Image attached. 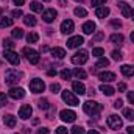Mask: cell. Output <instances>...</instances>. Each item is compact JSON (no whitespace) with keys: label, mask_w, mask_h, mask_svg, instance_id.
Returning a JSON list of instances; mask_svg holds the SVG:
<instances>
[{"label":"cell","mask_w":134,"mask_h":134,"mask_svg":"<svg viewBox=\"0 0 134 134\" xmlns=\"http://www.w3.org/2000/svg\"><path fill=\"white\" fill-rule=\"evenodd\" d=\"M83 109H84V112L89 114V115H97V114H100L101 111H103V106H101L100 103H97V101L89 100L83 104Z\"/></svg>","instance_id":"1"},{"label":"cell","mask_w":134,"mask_h":134,"mask_svg":"<svg viewBox=\"0 0 134 134\" xmlns=\"http://www.w3.org/2000/svg\"><path fill=\"white\" fill-rule=\"evenodd\" d=\"M20 78H22V73H17V70H8L6 72V76H5V81H6V84L11 86V84L19 83Z\"/></svg>","instance_id":"2"},{"label":"cell","mask_w":134,"mask_h":134,"mask_svg":"<svg viewBox=\"0 0 134 134\" xmlns=\"http://www.w3.org/2000/svg\"><path fill=\"white\" fill-rule=\"evenodd\" d=\"M87 52L86 50H80L76 55H73L72 56V63L73 64H76V66H81V64H86L87 63Z\"/></svg>","instance_id":"3"},{"label":"cell","mask_w":134,"mask_h":134,"mask_svg":"<svg viewBox=\"0 0 134 134\" xmlns=\"http://www.w3.org/2000/svg\"><path fill=\"white\" fill-rule=\"evenodd\" d=\"M24 55L27 56V59L31 63V64H37L39 63V53L36 52V50H33V48H28V47H25L24 48Z\"/></svg>","instance_id":"4"},{"label":"cell","mask_w":134,"mask_h":134,"mask_svg":"<svg viewBox=\"0 0 134 134\" xmlns=\"http://www.w3.org/2000/svg\"><path fill=\"white\" fill-rule=\"evenodd\" d=\"M3 56H5V59H8L13 66H19V63H20L19 55H17L16 52H13V50H5V52H3Z\"/></svg>","instance_id":"5"},{"label":"cell","mask_w":134,"mask_h":134,"mask_svg":"<svg viewBox=\"0 0 134 134\" xmlns=\"http://www.w3.org/2000/svg\"><path fill=\"white\" fill-rule=\"evenodd\" d=\"M122 125H123V123H122V119H120L119 115H114V114H112V115L108 117V126H109L111 130H120Z\"/></svg>","instance_id":"6"},{"label":"cell","mask_w":134,"mask_h":134,"mask_svg":"<svg viewBox=\"0 0 134 134\" xmlns=\"http://www.w3.org/2000/svg\"><path fill=\"white\" fill-rule=\"evenodd\" d=\"M63 100L66 101L67 104H70V106H78V103H80L78 98H76L70 91H67V89L66 91H63Z\"/></svg>","instance_id":"7"},{"label":"cell","mask_w":134,"mask_h":134,"mask_svg":"<svg viewBox=\"0 0 134 134\" xmlns=\"http://www.w3.org/2000/svg\"><path fill=\"white\" fill-rule=\"evenodd\" d=\"M44 89H45V84H44L42 80H31V83H30V91L31 92L39 94V92H44Z\"/></svg>","instance_id":"8"},{"label":"cell","mask_w":134,"mask_h":134,"mask_svg":"<svg viewBox=\"0 0 134 134\" xmlns=\"http://www.w3.org/2000/svg\"><path fill=\"white\" fill-rule=\"evenodd\" d=\"M61 120L63 122H67V123H72V122H75V119H76V114L73 112V111H70V109H64V111H61Z\"/></svg>","instance_id":"9"},{"label":"cell","mask_w":134,"mask_h":134,"mask_svg":"<svg viewBox=\"0 0 134 134\" xmlns=\"http://www.w3.org/2000/svg\"><path fill=\"white\" fill-rule=\"evenodd\" d=\"M31 114H33V109H31L30 104H24V106H20V109H19V117H20L22 120L30 119Z\"/></svg>","instance_id":"10"},{"label":"cell","mask_w":134,"mask_h":134,"mask_svg":"<svg viewBox=\"0 0 134 134\" xmlns=\"http://www.w3.org/2000/svg\"><path fill=\"white\" fill-rule=\"evenodd\" d=\"M8 95L11 98H14V100H19V98H24L25 97V91L22 87H11L9 92H8Z\"/></svg>","instance_id":"11"},{"label":"cell","mask_w":134,"mask_h":134,"mask_svg":"<svg viewBox=\"0 0 134 134\" xmlns=\"http://www.w3.org/2000/svg\"><path fill=\"white\" fill-rule=\"evenodd\" d=\"M83 42H84L83 36H73V37H70V39L67 41V48H76V47H80Z\"/></svg>","instance_id":"12"},{"label":"cell","mask_w":134,"mask_h":134,"mask_svg":"<svg viewBox=\"0 0 134 134\" xmlns=\"http://www.w3.org/2000/svg\"><path fill=\"white\" fill-rule=\"evenodd\" d=\"M56 16H58V13H56L55 9H47V11H44L42 19H44L47 24H50V22H53V20L56 19Z\"/></svg>","instance_id":"13"},{"label":"cell","mask_w":134,"mask_h":134,"mask_svg":"<svg viewBox=\"0 0 134 134\" xmlns=\"http://www.w3.org/2000/svg\"><path fill=\"white\" fill-rule=\"evenodd\" d=\"M72 89H73L75 94H78V95H84V94H86V86H84L83 83H80V81H73V83H72Z\"/></svg>","instance_id":"14"},{"label":"cell","mask_w":134,"mask_h":134,"mask_svg":"<svg viewBox=\"0 0 134 134\" xmlns=\"http://www.w3.org/2000/svg\"><path fill=\"white\" fill-rule=\"evenodd\" d=\"M73 28H75V25H73V22L72 20H64L63 24H61V31L64 34H69L73 31Z\"/></svg>","instance_id":"15"},{"label":"cell","mask_w":134,"mask_h":134,"mask_svg":"<svg viewBox=\"0 0 134 134\" xmlns=\"http://www.w3.org/2000/svg\"><path fill=\"white\" fill-rule=\"evenodd\" d=\"M100 80L103 81V83L115 81V73H112V72H101L100 73Z\"/></svg>","instance_id":"16"},{"label":"cell","mask_w":134,"mask_h":134,"mask_svg":"<svg viewBox=\"0 0 134 134\" xmlns=\"http://www.w3.org/2000/svg\"><path fill=\"white\" fill-rule=\"evenodd\" d=\"M3 122H5V125H6V126H9V128H14V126H16V123H17L16 117H14V115H11V114L5 115V117H3Z\"/></svg>","instance_id":"17"},{"label":"cell","mask_w":134,"mask_h":134,"mask_svg":"<svg viewBox=\"0 0 134 134\" xmlns=\"http://www.w3.org/2000/svg\"><path fill=\"white\" fill-rule=\"evenodd\" d=\"M95 31V24L94 22H86L83 25V33L84 34H92Z\"/></svg>","instance_id":"18"},{"label":"cell","mask_w":134,"mask_h":134,"mask_svg":"<svg viewBox=\"0 0 134 134\" xmlns=\"http://www.w3.org/2000/svg\"><path fill=\"white\" fill-rule=\"evenodd\" d=\"M52 55H53V58L63 59V58L66 56V50H64V48H59V47H56V48H52Z\"/></svg>","instance_id":"19"},{"label":"cell","mask_w":134,"mask_h":134,"mask_svg":"<svg viewBox=\"0 0 134 134\" xmlns=\"http://www.w3.org/2000/svg\"><path fill=\"white\" fill-rule=\"evenodd\" d=\"M120 70L125 76H133L134 75V66H122Z\"/></svg>","instance_id":"20"},{"label":"cell","mask_w":134,"mask_h":134,"mask_svg":"<svg viewBox=\"0 0 134 134\" xmlns=\"http://www.w3.org/2000/svg\"><path fill=\"white\" fill-rule=\"evenodd\" d=\"M100 91L104 94V95H108V97H109V95H112V94L115 92V91H114V87H111V86H108V84H101Z\"/></svg>","instance_id":"21"},{"label":"cell","mask_w":134,"mask_h":134,"mask_svg":"<svg viewBox=\"0 0 134 134\" xmlns=\"http://www.w3.org/2000/svg\"><path fill=\"white\" fill-rule=\"evenodd\" d=\"M24 22H25V25H28V27H34V25H36V17L31 16V14H27V16L24 17Z\"/></svg>","instance_id":"22"},{"label":"cell","mask_w":134,"mask_h":134,"mask_svg":"<svg viewBox=\"0 0 134 134\" xmlns=\"http://www.w3.org/2000/svg\"><path fill=\"white\" fill-rule=\"evenodd\" d=\"M95 14H97V17L103 19V17H106V16L109 14V8H106V6H103V8H98V9L95 11Z\"/></svg>","instance_id":"23"},{"label":"cell","mask_w":134,"mask_h":134,"mask_svg":"<svg viewBox=\"0 0 134 134\" xmlns=\"http://www.w3.org/2000/svg\"><path fill=\"white\" fill-rule=\"evenodd\" d=\"M120 8H122V13H123V16H125V17H130V16H131L133 9L130 8V5H126V3H122V5H120Z\"/></svg>","instance_id":"24"},{"label":"cell","mask_w":134,"mask_h":134,"mask_svg":"<svg viewBox=\"0 0 134 134\" xmlns=\"http://www.w3.org/2000/svg\"><path fill=\"white\" fill-rule=\"evenodd\" d=\"M111 42L120 45V44L123 42V36H122V34H112V36H111Z\"/></svg>","instance_id":"25"},{"label":"cell","mask_w":134,"mask_h":134,"mask_svg":"<svg viewBox=\"0 0 134 134\" xmlns=\"http://www.w3.org/2000/svg\"><path fill=\"white\" fill-rule=\"evenodd\" d=\"M13 25V19H9V17H2L0 19V27H11Z\"/></svg>","instance_id":"26"},{"label":"cell","mask_w":134,"mask_h":134,"mask_svg":"<svg viewBox=\"0 0 134 134\" xmlns=\"http://www.w3.org/2000/svg\"><path fill=\"white\" fill-rule=\"evenodd\" d=\"M27 41H28L30 44L37 42V41H39V34H37V33H28V34H27Z\"/></svg>","instance_id":"27"},{"label":"cell","mask_w":134,"mask_h":134,"mask_svg":"<svg viewBox=\"0 0 134 134\" xmlns=\"http://www.w3.org/2000/svg\"><path fill=\"white\" fill-rule=\"evenodd\" d=\"M78 17H86L87 16V11L84 9V8H81V6H78V8H75V11H73Z\"/></svg>","instance_id":"28"},{"label":"cell","mask_w":134,"mask_h":134,"mask_svg":"<svg viewBox=\"0 0 134 134\" xmlns=\"http://www.w3.org/2000/svg\"><path fill=\"white\" fill-rule=\"evenodd\" d=\"M73 75H75L78 80H84V78H86V72L81 70V69H75V70H73Z\"/></svg>","instance_id":"29"},{"label":"cell","mask_w":134,"mask_h":134,"mask_svg":"<svg viewBox=\"0 0 134 134\" xmlns=\"http://www.w3.org/2000/svg\"><path fill=\"white\" fill-rule=\"evenodd\" d=\"M123 115H125L128 120L134 122V111H133V109H128V108H126V109H123Z\"/></svg>","instance_id":"30"},{"label":"cell","mask_w":134,"mask_h":134,"mask_svg":"<svg viewBox=\"0 0 134 134\" xmlns=\"http://www.w3.org/2000/svg\"><path fill=\"white\" fill-rule=\"evenodd\" d=\"M3 48H5V50H13V48H14V42H13L11 39H5V41H3Z\"/></svg>","instance_id":"31"},{"label":"cell","mask_w":134,"mask_h":134,"mask_svg":"<svg viewBox=\"0 0 134 134\" xmlns=\"http://www.w3.org/2000/svg\"><path fill=\"white\" fill-rule=\"evenodd\" d=\"M111 56H112V59H115V61H122V58H123L122 52H119V50H114V52L111 53Z\"/></svg>","instance_id":"32"},{"label":"cell","mask_w":134,"mask_h":134,"mask_svg":"<svg viewBox=\"0 0 134 134\" xmlns=\"http://www.w3.org/2000/svg\"><path fill=\"white\" fill-rule=\"evenodd\" d=\"M30 8H31L33 11H36V13H41V11H42V5H41L39 2H33V3L30 5Z\"/></svg>","instance_id":"33"},{"label":"cell","mask_w":134,"mask_h":134,"mask_svg":"<svg viewBox=\"0 0 134 134\" xmlns=\"http://www.w3.org/2000/svg\"><path fill=\"white\" fill-rule=\"evenodd\" d=\"M92 55H94V56H97V58H100V56L104 55V50L100 48V47H97V48H94V50H92Z\"/></svg>","instance_id":"34"},{"label":"cell","mask_w":134,"mask_h":134,"mask_svg":"<svg viewBox=\"0 0 134 134\" xmlns=\"http://www.w3.org/2000/svg\"><path fill=\"white\" fill-rule=\"evenodd\" d=\"M22 36H24L22 28H14V30H13V37H17V39H20Z\"/></svg>","instance_id":"35"},{"label":"cell","mask_w":134,"mask_h":134,"mask_svg":"<svg viewBox=\"0 0 134 134\" xmlns=\"http://www.w3.org/2000/svg\"><path fill=\"white\" fill-rule=\"evenodd\" d=\"M106 66H109V59H106V58H100L98 63H97V67H106Z\"/></svg>","instance_id":"36"},{"label":"cell","mask_w":134,"mask_h":134,"mask_svg":"<svg viewBox=\"0 0 134 134\" xmlns=\"http://www.w3.org/2000/svg\"><path fill=\"white\" fill-rule=\"evenodd\" d=\"M70 76H72V72H70L69 69H64V70L61 72V78H63V80H69Z\"/></svg>","instance_id":"37"},{"label":"cell","mask_w":134,"mask_h":134,"mask_svg":"<svg viewBox=\"0 0 134 134\" xmlns=\"http://www.w3.org/2000/svg\"><path fill=\"white\" fill-rule=\"evenodd\" d=\"M72 134H84V130L81 126H73L72 128Z\"/></svg>","instance_id":"38"},{"label":"cell","mask_w":134,"mask_h":134,"mask_svg":"<svg viewBox=\"0 0 134 134\" xmlns=\"http://www.w3.org/2000/svg\"><path fill=\"white\" fill-rule=\"evenodd\" d=\"M39 108L41 109H48V101L45 100V98H42V100L39 101Z\"/></svg>","instance_id":"39"},{"label":"cell","mask_w":134,"mask_h":134,"mask_svg":"<svg viewBox=\"0 0 134 134\" xmlns=\"http://www.w3.org/2000/svg\"><path fill=\"white\" fill-rule=\"evenodd\" d=\"M108 0H91V5L92 6H98V5H104Z\"/></svg>","instance_id":"40"},{"label":"cell","mask_w":134,"mask_h":134,"mask_svg":"<svg viewBox=\"0 0 134 134\" xmlns=\"http://www.w3.org/2000/svg\"><path fill=\"white\" fill-rule=\"evenodd\" d=\"M6 101H8L6 95H5L3 92H0V106H5V104H6Z\"/></svg>","instance_id":"41"},{"label":"cell","mask_w":134,"mask_h":134,"mask_svg":"<svg viewBox=\"0 0 134 134\" xmlns=\"http://www.w3.org/2000/svg\"><path fill=\"white\" fill-rule=\"evenodd\" d=\"M50 89H52V92H53V94H56V92H58V91L61 89V86H59L58 83H53V84L50 86Z\"/></svg>","instance_id":"42"},{"label":"cell","mask_w":134,"mask_h":134,"mask_svg":"<svg viewBox=\"0 0 134 134\" xmlns=\"http://www.w3.org/2000/svg\"><path fill=\"white\" fill-rule=\"evenodd\" d=\"M69 131H67V128L66 126H58L56 128V134H67Z\"/></svg>","instance_id":"43"},{"label":"cell","mask_w":134,"mask_h":134,"mask_svg":"<svg viewBox=\"0 0 134 134\" xmlns=\"http://www.w3.org/2000/svg\"><path fill=\"white\" fill-rule=\"evenodd\" d=\"M122 104H123V101H122V100H115V101H114V108H115V109L122 108Z\"/></svg>","instance_id":"44"},{"label":"cell","mask_w":134,"mask_h":134,"mask_svg":"<svg viewBox=\"0 0 134 134\" xmlns=\"http://www.w3.org/2000/svg\"><path fill=\"white\" fill-rule=\"evenodd\" d=\"M22 16V11L20 9H14L13 11V17H20Z\"/></svg>","instance_id":"45"},{"label":"cell","mask_w":134,"mask_h":134,"mask_svg":"<svg viewBox=\"0 0 134 134\" xmlns=\"http://www.w3.org/2000/svg\"><path fill=\"white\" fill-rule=\"evenodd\" d=\"M111 25L119 28V27H122V22H120V20H111Z\"/></svg>","instance_id":"46"},{"label":"cell","mask_w":134,"mask_h":134,"mask_svg":"<svg viewBox=\"0 0 134 134\" xmlns=\"http://www.w3.org/2000/svg\"><path fill=\"white\" fill-rule=\"evenodd\" d=\"M128 100L131 104H134V92H128Z\"/></svg>","instance_id":"47"},{"label":"cell","mask_w":134,"mask_h":134,"mask_svg":"<svg viewBox=\"0 0 134 134\" xmlns=\"http://www.w3.org/2000/svg\"><path fill=\"white\" fill-rule=\"evenodd\" d=\"M37 134H48V130L47 128H39L37 130Z\"/></svg>","instance_id":"48"},{"label":"cell","mask_w":134,"mask_h":134,"mask_svg":"<svg viewBox=\"0 0 134 134\" xmlns=\"http://www.w3.org/2000/svg\"><path fill=\"white\" fill-rule=\"evenodd\" d=\"M119 91H120V92L126 91V84H123V83H122V84H119Z\"/></svg>","instance_id":"49"},{"label":"cell","mask_w":134,"mask_h":134,"mask_svg":"<svg viewBox=\"0 0 134 134\" xmlns=\"http://www.w3.org/2000/svg\"><path fill=\"white\" fill-rule=\"evenodd\" d=\"M25 3V0H14V5H17V6H22Z\"/></svg>","instance_id":"50"},{"label":"cell","mask_w":134,"mask_h":134,"mask_svg":"<svg viewBox=\"0 0 134 134\" xmlns=\"http://www.w3.org/2000/svg\"><path fill=\"white\" fill-rule=\"evenodd\" d=\"M48 75H50V76H55V75H56V70H55V69L48 70Z\"/></svg>","instance_id":"51"},{"label":"cell","mask_w":134,"mask_h":134,"mask_svg":"<svg viewBox=\"0 0 134 134\" xmlns=\"http://www.w3.org/2000/svg\"><path fill=\"white\" fill-rule=\"evenodd\" d=\"M126 131H128V134H134V126H128Z\"/></svg>","instance_id":"52"},{"label":"cell","mask_w":134,"mask_h":134,"mask_svg":"<svg viewBox=\"0 0 134 134\" xmlns=\"http://www.w3.org/2000/svg\"><path fill=\"white\" fill-rule=\"evenodd\" d=\"M47 50H48V47H47V45H44V47L41 48V52H42V53H44V52H47Z\"/></svg>","instance_id":"53"},{"label":"cell","mask_w":134,"mask_h":134,"mask_svg":"<svg viewBox=\"0 0 134 134\" xmlns=\"http://www.w3.org/2000/svg\"><path fill=\"white\" fill-rule=\"evenodd\" d=\"M87 134H100V133H98V131H95V130H91Z\"/></svg>","instance_id":"54"},{"label":"cell","mask_w":134,"mask_h":134,"mask_svg":"<svg viewBox=\"0 0 134 134\" xmlns=\"http://www.w3.org/2000/svg\"><path fill=\"white\" fill-rule=\"evenodd\" d=\"M131 41H133V42H134V31H133V33H131Z\"/></svg>","instance_id":"55"},{"label":"cell","mask_w":134,"mask_h":134,"mask_svg":"<svg viewBox=\"0 0 134 134\" xmlns=\"http://www.w3.org/2000/svg\"><path fill=\"white\" fill-rule=\"evenodd\" d=\"M131 17H133V20H134V9H133V13H131Z\"/></svg>","instance_id":"56"},{"label":"cell","mask_w":134,"mask_h":134,"mask_svg":"<svg viewBox=\"0 0 134 134\" xmlns=\"http://www.w3.org/2000/svg\"><path fill=\"white\" fill-rule=\"evenodd\" d=\"M0 14H2V8H0Z\"/></svg>","instance_id":"57"},{"label":"cell","mask_w":134,"mask_h":134,"mask_svg":"<svg viewBox=\"0 0 134 134\" xmlns=\"http://www.w3.org/2000/svg\"><path fill=\"white\" fill-rule=\"evenodd\" d=\"M76 2H83V0H76Z\"/></svg>","instance_id":"58"},{"label":"cell","mask_w":134,"mask_h":134,"mask_svg":"<svg viewBox=\"0 0 134 134\" xmlns=\"http://www.w3.org/2000/svg\"><path fill=\"white\" fill-rule=\"evenodd\" d=\"M44 2H50V0H44Z\"/></svg>","instance_id":"59"},{"label":"cell","mask_w":134,"mask_h":134,"mask_svg":"<svg viewBox=\"0 0 134 134\" xmlns=\"http://www.w3.org/2000/svg\"><path fill=\"white\" fill-rule=\"evenodd\" d=\"M16 134H17V133H16Z\"/></svg>","instance_id":"60"}]
</instances>
